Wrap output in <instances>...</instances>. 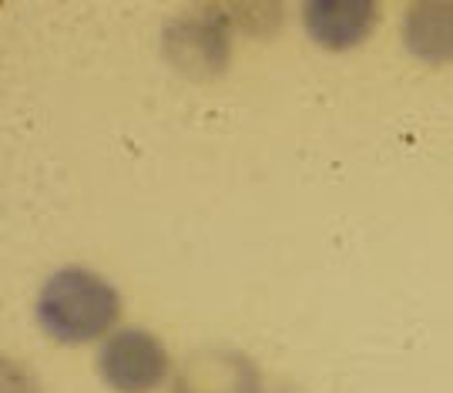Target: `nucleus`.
Here are the masks:
<instances>
[{
    "instance_id": "1",
    "label": "nucleus",
    "mask_w": 453,
    "mask_h": 393,
    "mask_svg": "<svg viewBox=\"0 0 453 393\" xmlns=\"http://www.w3.org/2000/svg\"><path fill=\"white\" fill-rule=\"evenodd\" d=\"M118 312L121 296L114 282L88 266H65L50 273L37 296V320L67 343L101 336L118 320Z\"/></svg>"
},
{
    "instance_id": "6",
    "label": "nucleus",
    "mask_w": 453,
    "mask_h": 393,
    "mask_svg": "<svg viewBox=\"0 0 453 393\" xmlns=\"http://www.w3.org/2000/svg\"><path fill=\"white\" fill-rule=\"evenodd\" d=\"M406 48L423 61L453 58V0H413L403 14Z\"/></svg>"
},
{
    "instance_id": "4",
    "label": "nucleus",
    "mask_w": 453,
    "mask_h": 393,
    "mask_svg": "<svg viewBox=\"0 0 453 393\" xmlns=\"http://www.w3.org/2000/svg\"><path fill=\"white\" fill-rule=\"evenodd\" d=\"M172 393H262V374L235 346H198L181 360Z\"/></svg>"
},
{
    "instance_id": "5",
    "label": "nucleus",
    "mask_w": 453,
    "mask_h": 393,
    "mask_svg": "<svg viewBox=\"0 0 453 393\" xmlns=\"http://www.w3.org/2000/svg\"><path fill=\"white\" fill-rule=\"evenodd\" d=\"M380 7L372 0H309L303 7L306 27L326 48H349L366 37Z\"/></svg>"
},
{
    "instance_id": "2",
    "label": "nucleus",
    "mask_w": 453,
    "mask_h": 393,
    "mask_svg": "<svg viewBox=\"0 0 453 393\" xmlns=\"http://www.w3.org/2000/svg\"><path fill=\"white\" fill-rule=\"evenodd\" d=\"M162 48L168 61L192 74L211 78L228 65L232 50V20L226 7H192L175 14L162 31Z\"/></svg>"
},
{
    "instance_id": "3",
    "label": "nucleus",
    "mask_w": 453,
    "mask_h": 393,
    "mask_svg": "<svg viewBox=\"0 0 453 393\" xmlns=\"http://www.w3.org/2000/svg\"><path fill=\"white\" fill-rule=\"evenodd\" d=\"M101 377L121 393H145L168 374V350L151 329L125 327L111 333L97 353Z\"/></svg>"
}]
</instances>
